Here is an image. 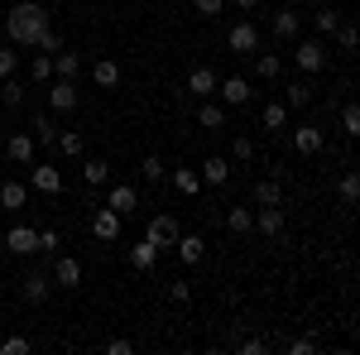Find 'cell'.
I'll return each mask as SVG.
<instances>
[{
  "instance_id": "cell-1",
  "label": "cell",
  "mask_w": 360,
  "mask_h": 355,
  "mask_svg": "<svg viewBox=\"0 0 360 355\" xmlns=\"http://www.w3.org/2000/svg\"><path fill=\"white\" fill-rule=\"evenodd\" d=\"M44 29H53V25H49V10H44L39 0H20V5L5 15V39H10L15 49H34V44L44 39Z\"/></svg>"
},
{
  "instance_id": "cell-2",
  "label": "cell",
  "mask_w": 360,
  "mask_h": 355,
  "mask_svg": "<svg viewBox=\"0 0 360 355\" xmlns=\"http://www.w3.org/2000/svg\"><path fill=\"white\" fill-rule=\"evenodd\" d=\"M226 44H231V53H240V58L259 53V29H255V20H236L231 34H226Z\"/></svg>"
},
{
  "instance_id": "cell-3",
  "label": "cell",
  "mask_w": 360,
  "mask_h": 355,
  "mask_svg": "<svg viewBox=\"0 0 360 355\" xmlns=\"http://www.w3.org/2000/svg\"><path fill=\"white\" fill-rule=\"evenodd\" d=\"M322 149H327V130H322V125H293V154L312 159V154H322Z\"/></svg>"
},
{
  "instance_id": "cell-4",
  "label": "cell",
  "mask_w": 360,
  "mask_h": 355,
  "mask_svg": "<svg viewBox=\"0 0 360 355\" xmlns=\"http://www.w3.org/2000/svg\"><path fill=\"white\" fill-rule=\"evenodd\" d=\"M144 240H149V245L159 250V254H164V250H173V240H178V221L168 217V212H159V217L149 221V231H144Z\"/></svg>"
},
{
  "instance_id": "cell-5",
  "label": "cell",
  "mask_w": 360,
  "mask_h": 355,
  "mask_svg": "<svg viewBox=\"0 0 360 355\" xmlns=\"http://www.w3.org/2000/svg\"><path fill=\"white\" fill-rule=\"evenodd\" d=\"M120 221H125V217H115L111 207L101 202V207L91 212V235H96L101 245H111V240H120Z\"/></svg>"
},
{
  "instance_id": "cell-6",
  "label": "cell",
  "mask_w": 360,
  "mask_h": 355,
  "mask_svg": "<svg viewBox=\"0 0 360 355\" xmlns=\"http://www.w3.org/2000/svg\"><path fill=\"white\" fill-rule=\"evenodd\" d=\"M293 63L303 67L307 77H312V72H322V67H327V49H322V39H303V44L293 49Z\"/></svg>"
},
{
  "instance_id": "cell-7",
  "label": "cell",
  "mask_w": 360,
  "mask_h": 355,
  "mask_svg": "<svg viewBox=\"0 0 360 355\" xmlns=\"http://www.w3.org/2000/svg\"><path fill=\"white\" fill-rule=\"evenodd\" d=\"M77 101H82V96H77V82H72V77H58L53 91H49V110H53V115H68V110H77Z\"/></svg>"
},
{
  "instance_id": "cell-8",
  "label": "cell",
  "mask_w": 360,
  "mask_h": 355,
  "mask_svg": "<svg viewBox=\"0 0 360 355\" xmlns=\"http://www.w3.org/2000/svg\"><path fill=\"white\" fill-rule=\"evenodd\" d=\"M20 293H25V302H49V293H53V273H44V269H34L25 273V283H20Z\"/></svg>"
},
{
  "instance_id": "cell-9",
  "label": "cell",
  "mask_w": 360,
  "mask_h": 355,
  "mask_svg": "<svg viewBox=\"0 0 360 355\" xmlns=\"http://www.w3.org/2000/svg\"><path fill=\"white\" fill-rule=\"evenodd\" d=\"M106 207H111L115 217H135L139 212V192L130 188V183H115V188L106 192Z\"/></svg>"
},
{
  "instance_id": "cell-10",
  "label": "cell",
  "mask_w": 360,
  "mask_h": 355,
  "mask_svg": "<svg viewBox=\"0 0 360 355\" xmlns=\"http://www.w3.org/2000/svg\"><path fill=\"white\" fill-rule=\"evenodd\" d=\"M5 250H10V254H39V231H34V226H10Z\"/></svg>"
},
{
  "instance_id": "cell-11",
  "label": "cell",
  "mask_w": 360,
  "mask_h": 355,
  "mask_svg": "<svg viewBox=\"0 0 360 355\" xmlns=\"http://www.w3.org/2000/svg\"><path fill=\"white\" fill-rule=\"evenodd\" d=\"M173 254H178L183 264H202V259H207V240H202V235H188V231H178Z\"/></svg>"
},
{
  "instance_id": "cell-12",
  "label": "cell",
  "mask_w": 360,
  "mask_h": 355,
  "mask_svg": "<svg viewBox=\"0 0 360 355\" xmlns=\"http://www.w3.org/2000/svg\"><path fill=\"white\" fill-rule=\"evenodd\" d=\"M188 91H193V96H202V101H207V96H217V67L197 63L193 72H188Z\"/></svg>"
},
{
  "instance_id": "cell-13",
  "label": "cell",
  "mask_w": 360,
  "mask_h": 355,
  "mask_svg": "<svg viewBox=\"0 0 360 355\" xmlns=\"http://www.w3.org/2000/svg\"><path fill=\"white\" fill-rule=\"evenodd\" d=\"M29 183H34V188L44 192V197H58V192H63V173H58L53 164H34Z\"/></svg>"
},
{
  "instance_id": "cell-14",
  "label": "cell",
  "mask_w": 360,
  "mask_h": 355,
  "mask_svg": "<svg viewBox=\"0 0 360 355\" xmlns=\"http://www.w3.org/2000/svg\"><path fill=\"white\" fill-rule=\"evenodd\" d=\"M217 91H221V106H250V82L245 77H226V82H217Z\"/></svg>"
},
{
  "instance_id": "cell-15",
  "label": "cell",
  "mask_w": 360,
  "mask_h": 355,
  "mask_svg": "<svg viewBox=\"0 0 360 355\" xmlns=\"http://www.w3.org/2000/svg\"><path fill=\"white\" fill-rule=\"evenodd\" d=\"M5 154H10L15 164H34V154H39V139L20 130V135H10V139H5Z\"/></svg>"
},
{
  "instance_id": "cell-16",
  "label": "cell",
  "mask_w": 360,
  "mask_h": 355,
  "mask_svg": "<svg viewBox=\"0 0 360 355\" xmlns=\"http://www.w3.org/2000/svg\"><path fill=\"white\" fill-rule=\"evenodd\" d=\"M53 283L58 288H77V283H82V264H77L72 254H58L53 259Z\"/></svg>"
},
{
  "instance_id": "cell-17",
  "label": "cell",
  "mask_w": 360,
  "mask_h": 355,
  "mask_svg": "<svg viewBox=\"0 0 360 355\" xmlns=\"http://www.w3.org/2000/svg\"><path fill=\"white\" fill-rule=\"evenodd\" d=\"M91 82L101 86V91H115V86H120V63H111V58H96V63H91Z\"/></svg>"
},
{
  "instance_id": "cell-18",
  "label": "cell",
  "mask_w": 360,
  "mask_h": 355,
  "mask_svg": "<svg viewBox=\"0 0 360 355\" xmlns=\"http://www.w3.org/2000/svg\"><path fill=\"white\" fill-rule=\"evenodd\" d=\"M53 149L63 154V159H82V154H86V139H82V130H58Z\"/></svg>"
},
{
  "instance_id": "cell-19",
  "label": "cell",
  "mask_w": 360,
  "mask_h": 355,
  "mask_svg": "<svg viewBox=\"0 0 360 355\" xmlns=\"http://www.w3.org/2000/svg\"><path fill=\"white\" fill-rule=\"evenodd\" d=\"M255 231L269 235V240L283 235V212H278V207H259V212H255Z\"/></svg>"
},
{
  "instance_id": "cell-20",
  "label": "cell",
  "mask_w": 360,
  "mask_h": 355,
  "mask_svg": "<svg viewBox=\"0 0 360 355\" xmlns=\"http://www.w3.org/2000/svg\"><path fill=\"white\" fill-rule=\"evenodd\" d=\"M197 125H202V130H226V106L207 96V101H202V110H197Z\"/></svg>"
},
{
  "instance_id": "cell-21",
  "label": "cell",
  "mask_w": 360,
  "mask_h": 355,
  "mask_svg": "<svg viewBox=\"0 0 360 355\" xmlns=\"http://www.w3.org/2000/svg\"><path fill=\"white\" fill-rule=\"evenodd\" d=\"M274 39H298V29H303V15H293V10H288V5H283V10H278L274 15Z\"/></svg>"
},
{
  "instance_id": "cell-22",
  "label": "cell",
  "mask_w": 360,
  "mask_h": 355,
  "mask_svg": "<svg viewBox=\"0 0 360 355\" xmlns=\"http://www.w3.org/2000/svg\"><path fill=\"white\" fill-rule=\"evenodd\" d=\"M283 106H288V110H307V106H312V82L298 77V82L283 91Z\"/></svg>"
},
{
  "instance_id": "cell-23",
  "label": "cell",
  "mask_w": 360,
  "mask_h": 355,
  "mask_svg": "<svg viewBox=\"0 0 360 355\" xmlns=\"http://www.w3.org/2000/svg\"><path fill=\"white\" fill-rule=\"evenodd\" d=\"M82 183L86 188H106V183H111V164H106V159H86L82 164Z\"/></svg>"
},
{
  "instance_id": "cell-24",
  "label": "cell",
  "mask_w": 360,
  "mask_h": 355,
  "mask_svg": "<svg viewBox=\"0 0 360 355\" xmlns=\"http://www.w3.org/2000/svg\"><path fill=\"white\" fill-rule=\"evenodd\" d=\"M77 72H82V53L58 49V53H53V77H72V82H77Z\"/></svg>"
},
{
  "instance_id": "cell-25",
  "label": "cell",
  "mask_w": 360,
  "mask_h": 355,
  "mask_svg": "<svg viewBox=\"0 0 360 355\" xmlns=\"http://www.w3.org/2000/svg\"><path fill=\"white\" fill-rule=\"evenodd\" d=\"M226 178H231V159H221V154H212V159L202 164V183H212V188H221Z\"/></svg>"
},
{
  "instance_id": "cell-26",
  "label": "cell",
  "mask_w": 360,
  "mask_h": 355,
  "mask_svg": "<svg viewBox=\"0 0 360 355\" xmlns=\"http://www.w3.org/2000/svg\"><path fill=\"white\" fill-rule=\"evenodd\" d=\"M250 58H255V72H259L264 82H278V77H283V58L278 53H250Z\"/></svg>"
},
{
  "instance_id": "cell-27",
  "label": "cell",
  "mask_w": 360,
  "mask_h": 355,
  "mask_svg": "<svg viewBox=\"0 0 360 355\" xmlns=\"http://www.w3.org/2000/svg\"><path fill=\"white\" fill-rule=\"evenodd\" d=\"M226 231H231V235H250V231H255V212H250V207H231V212H226Z\"/></svg>"
},
{
  "instance_id": "cell-28",
  "label": "cell",
  "mask_w": 360,
  "mask_h": 355,
  "mask_svg": "<svg viewBox=\"0 0 360 355\" xmlns=\"http://www.w3.org/2000/svg\"><path fill=\"white\" fill-rule=\"evenodd\" d=\"M130 264H135L139 273H149L154 264H159V250L149 245V240H139V245H130Z\"/></svg>"
},
{
  "instance_id": "cell-29",
  "label": "cell",
  "mask_w": 360,
  "mask_h": 355,
  "mask_svg": "<svg viewBox=\"0 0 360 355\" xmlns=\"http://www.w3.org/2000/svg\"><path fill=\"white\" fill-rule=\"evenodd\" d=\"M0 207L5 212H25V183H15V178L0 183Z\"/></svg>"
},
{
  "instance_id": "cell-30",
  "label": "cell",
  "mask_w": 360,
  "mask_h": 355,
  "mask_svg": "<svg viewBox=\"0 0 360 355\" xmlns=\"http://www.w3.org/2000/svg\"><path fill=\"white\" fill-rule=\"evenodd\" d=\"M0 106H5V110H20V106H25V86L15 82V77H0Z\"/></svg>"
},
{
  "instance_id": "cell-31",
  "label": "cell",
  "mask_w": 360,
  "mask_h": 355,
  "mask_svg": "<svg viewBox=\"0 0 360 355\" xmlns=\"http://www.w3.org/2000/svg\"><path fill=\"white\" fill-rule=\"evenodd\" d=\"M259 125H264V130H288V106H283V101L264 106L259 110Z\"/></svg>"
},
{
  "instance_id": "cell-32",
  "label": "cell",
  "mask_w": 360,
  "mask_h": 355,
  "mask_svg": "<svg viewBox=\"0 0 360 355\" xmlns=\"http://www.w3.org/2000/svg\"><path fill=\"white\" fill-rule=\"evenodd\" d=\"M278 197H283L278 178H259V183H255V202H259V207H278Z\"/></svg>"
},
{
  "instance_id": "cell-33",
  "label": "cell",
  "mask_w": 360,
  "mask_h": 355,
  "mask_svg": "<svg viewBox=\"0 0 360 355\" xmlns=\"http://www.w3.org/2000/svg\"><path fill=\"white\" fill-rule=\"evenodd\" d=\"M173 188L183 192V197H197V192H202V173H193V168H178V173H173Z\"/></svg>"
},
{
  "instance_id": "cell-34",
  "label": "cell",
  "mask_w": 360,
  "mask_h": 355,
  "mask_svg": "<svg viewBox=\"0 0 360 355\" xmlns=\"http://www.w3.org/2000/svg\"><path fill=\"white\" fill-rule=\"evenodd\" d=\"M34 139L53 149V139H58V125H53V115H34Z\"/></svg>"
},
{
  "instance_id": "cell-35",
  "label": "cell",
  "mask_w": 360,
  "mask_h": 355,
  "mask_svg": "<svg viewBox=\"0 0 360 355\" xmlns=\"http://www.w3.org/2000/svg\"><path fill=\"white\" fill-rule=\"evenodd\" d=\"M336 197H341L346 207H356V202H360V178H356V173H346V178L336 183Z\"/></svg>"
},
{
  "instance_id": "cell-36",
  "label": "cell",
  "mask_w": 360,
  "mask_h": 355,
  "mask_svg": "<svg viewBox=\"0 0 360 355\" xmlns=\"http://www.w3.org/2000/svg\"><path fill=\"white\" fill-rule=\"evenodd\" d=\"M231 159H236V164H250V159H255V139L236 135V139H231Z\"/></svg>"
},
{
  "instance_id": "cell-37",
  "label": "cell",
  "mask_w": 360,
  "mask_h": 355,
  "mask_svg": "<svg viewBox=\"0 0 360 355\" xmlns=\"http://www.w3.org/2000/svg\"><path fill=\"white\" fill-rule=\"evenodd\" d=\"M341 130H346L351 139L360 135V106H356V101H346V110H341Z\"/></svg>"
},
{
  "instance_id": "cell-38",
  "label": "cell",
  "mask_w": 360,
  "mask_h": 355,
  "mask_svg": "<svg viewBox=\"0 0 360 355\" xmlns=\"http://www.w3.org/2000/svg\"><path fill=\"white\" fill-rule=\"evenodd\" d=\"M29 351H34L29 336H5V341H0V355H29Z\"/></svg>"
},
{
  "instance_id": "cell-39",
  "label": "cell",
  "mask_w": 360,
  "mask_h": 355,
  "mask_svg": "<svg viewBox=\"0 0 360 355\" xmlns=\"http://www.w3.org/2000/svg\"><path fill=\"white\" fill-rule=\"evenodd\" d=\"M139 173H144L149 183H159V178H164L168 168H164V159H159V154H144V164H139Z\"/></svg>"
},
{
  "instance_id": "cell-40",
  "label": "cell",
  "mask_w": 360,
  "mask_h": 355,
  "mask_svg": "<svg viewBox=\"0 0 360 355\" xmlns=\"http://www.w3.org/2000/svg\"><path fill=\"white\" fill-rule=\"evenodd\" d=\"M29 72H34V82H49V77H53V58L39 53L34 63H29Z\"/></svg>"
},
{
  "instance_id": "cell-41",
  "label": "cell",
  "mask_w": 360,
  "mask_h": 355,
  "mask_svg": "<svg viewBox=\"0 0 360 355\" xmlns=\"http://www.w3.org/2000/svg\"><path fill=\"white\" fill-rule=\"evenodd\" d=\"M15 67H20V53H15V44H5L0 49V77H15Z\"/></svg>"
},
{
  "instance_id": "cell-42",
  "label": "cell",
  "mask_w": 360,
  "mask_h": 355,
  "mask_svg": "<svg viewBox=\"0 0 360 355\" xmlns=\"http://www.w3.org/2000/svg\"><path fill=\"white\" fill-rule=\"evenodd\" d=\"M193 10L202 15V20H217V15L226 10V0H193Z\"/></svg>"
},
{
  "instance_id": "cell-43",
  "label": "cell",
  "mask_w": 360,
  "mask_h": 355,
  "mask_svg": "<svg viewBox=\"0 0 360 355\" xmlns=\"http://www.w3.org/2000/svg\"><path fill=\"white\" fill-rule=\"evenodd\" d=\"M34 49H39V53H49V58H53L58 49H63V34H53V29H44V39H39Z\"/></svg>"
},
{
  "instance_id": "cell-44",
  "label": "cell",
  "mask_w": 360,
  "mask_h": 355,
  "mask_svg": "<svg viewBox=\"0 0 360 355\" xmlns=\"http://www.w3.org/2000/svg\"><path fill=\"white\" fill-rule=\"evenodd\" d=\"M336 44H341V49H346V53H351V49H356V44H360L356 25H336Z\"/></svg>"
},
{
  "instance_id": "cell-45",
  "label": "cell",
  "mask_w": 360,
  "mask_h": 355,
  "mask_svg": "<svg viewBox=\"0 0 360 355\" xmlns=\"http://www.w3.org/2000/svg\"><path fill=\"white\" fill-rule=\"evenodd\" d=\"M336 25H341L336 10H322V15H317V34H336Z\"/></svg>"
},
{
  "instance_id": "cell-46",
  "label": "cell",
  "mask_w": 360,
  "mask_h": 355,
  "mask_svg": "<svg viewBox=\"0 0 360 355\" xmlns=\"http://www.w3.org/2000/svg\"><path fill=\"white\" fill-rule=\"evenodd\" d=\"M188 298H193V288H188L183 278H173V283H168V302H188Z\"/></svg>"
},
{
  "instance_id": "cell-47",
  "label": "cell",
  "mask_w": 360,
  "mask_h": 355,
  "mask_svg": "<svg viewBox=\"0 0 360 355\" xmlns=\"http://www.w3.org/2000/svg\"><path fill=\"white\" fill-rule=\"evenodd\" d=\"M58 245H63L58 231H39V250H44V254H58Z\"/></svg>"
},
{
  "instance_id": "cell-48",
  "label": "cell",
  "mask_w": 360,
  "mask_h": 355,
  "mask_svg": "<svg viewBox=\"0 0 360 355\" xmlns=\"http://www.w3.org/2000/svg\"><path fill=\"white\" fill-rule=\"evenodd\" d=\"M106 351H111V355H130V351H135V341H106Z\"/></svg>"
},
{
  "instance_id": "cell-49",
  "label": "cell",
  "mask_w": 360,
  "mask_h": 355,
  "mask_svg": "<svg viewBox=\"0 0 360 355\" xmlns=\"http://www.w3.org/2000/svg\"><path fill=\"white\" fill-rule=\"evenodd\" d=\"M288 355H312V341H288Z\"/></svg>"
},
{
  "instance_id": "cell-50",
  "label": "cell",
  "mask_w": 360,
  "mask_h": 355,
  "mask_svg": "<svg viewBox=\"0 0 360 355\" xmlns=\"http://www.w3.org/2000/svg\"><path fill=\"white\" fill-rule=\"evenodd\" d=\"M255 5H259V0H236V10H255Z\"/></svg>"
},
{
  "instance_id": "cell-51",
  "label": "cell",
  "mask_w": 360,
  "mask_h": 355,
  "mask_svg": "<svg viewBox=\"0 0 360 355\" xmlns=\"http://www.w3.org/2000/svg\"><path fill=\"white\" fill-rule=\"evenodd\" d=\"M341 5H351V0H341Z\"/></svg>"
}]
</instances>
